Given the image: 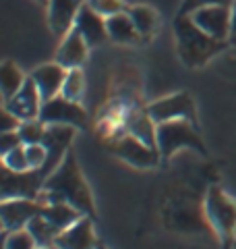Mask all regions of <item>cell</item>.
Returning <instances> with one entry per match:
<instances>
[{
	"label": "cell",
	"mask_w": 236,
	"mask_h": 249,
	"mask_svg": "<svg viewBox=\"0 0 236 249\" xmlns=\"http://www.w3.org/2000/svg\"><path fill=\"white\" fill-rule=\"evenodd\" d=\"M27 77L21 71V67L17 62H13L11 58L2 60V65H0V89H2V104L6 100H11L15 93H17L23 85H25Z\"/></svg>",
	"instance_id": "21"
},
{
	"label": "cell",
	"mask_w": 236,
	"mask_h": 249,
	"mask_svg": "<svg viewBox=\"0 0 236 249\" xmlns=\"http://www.w3.org/2000/svg\"><path fill=\"white\" fill-rule=\"evenodd\" d=\"M203 197L205 191H197L193 185H186L183 181H174L164 189L160 214L162 222L168 231L188 235V232H203L209 231V224L203 214ZM214 235V232H211Z\"/></svg>",
	"instance_id": "2"
},
{
	"label": "cell",
	"mask_w": 236,
	"mask_h": 249,
	"mask_svg": "<svg viewBox=\"0 0 236 249\" xmlns=\"http://www.w3.org/2000/svg\"><path fill=\"white\" fill-rule=\"evenodd\" d=\"M54 170L44 166L39 170H27V173H13V170L2 168V193L0 199H37L42 193V187Z\"/></svg>",
	"instance_id": "8"
},
{
	"label": "cell",
	"mask_w": 236,
	"mask_h": 249,
	"mask_svg": "<svg viewBox=\"0 0 236 249\" xmlns=\"http://www.w3.org/2000/svg\"><path fill=\"white\" fill-rule=\"evenodd\" d=\"M75 29L85 37L89 48H96V46L110 42L106 17H101L96 9H91L89 2H85L81 6V11H79L77 21H75Z\"/></svg>",
	"instance_id": "16"
},
{
	"label": "cell",
	"mask_w": 236,
	"mask_h": 249,
	"mask_svg": "<svg viewBox=\"0 0 236 249\" xmlns=\"http://www.w3.org/2000/svg\"><path fill=\"white\" fill-rule=\"evenodd\" d=\"M203 214L219 249H234L236 245V199L222 185L209 183L203 197Z\"/></svg>",
	"instance_id": "4"
},
{
	"label": "cell",
	"mask_w": 236,
	"mask_h": 249,
	"mask_svg": "<svg viewBox=\"0 0 236 249\" xmlns=\"http://www.w3.org/2000/svg\"><path fill=\"white\" fill-rule=\"evenodd\" d=\"M25 154H27V160H29V166L31 170H39L46 166L48 162V147L44 143H31L25 145Z\"/></svg>",
	"instance_id": "28"
},
{
	"label": "cell",
	"mask_w": 236,
	"mask_h": 249,
	"mask_svg": "<svg viewBox=\"0 0 236 249\" xmlns=\"http://www.w3.org/2000/svg\"><path fill=\"white\" fill-rule=\"evenodd\" d=\"M27 231L31 232V237L35 239L37 247H54V241H56V237L60 235V232L42 216V212L29 220Z\"/></svg>",
	"instance_id": "22"
},
{
	"label": "cell",
	"mask_w": 236,
	"mask_h": 249,
	"mask_svg": "<svg viewBox=\"0 0 236 249\" xmlns=\"http://www.w3.org/2000/svg\"><path fill=\"white\" fill-rule=\"evenodd\" d=\"M44 100L39 96L37 85L34 83L31 77H27L25 85L15 93L11 100H6L2 108L11 110L15 116H19L21 121H29V119H39V110H42Z\"/></svg>",
	"instance_id": "15"
},
{
	"label": "cell",
	"mask_w": 236,
	"mask_h": 249,
	"mask_svg": "<svg viewBox=\"0 0 236 249\" xmlns=\"http://www.w3.org/2000/svg\"><path fill=\"white\" fill-rule=\"evenodd\" d=\"M91 9H96L101 17H114L118 13H124L129 9L124 0H87Z\"/></svg>",
	"instance_id": "27"
},
{
	"label": "cell",
	"mask_w": 236,
	"mask_h": 249,
	"mask_svg": "<svg viewBox=\"0 0 236 249\" xmlns=\"http://www.w3.org/2000/svg\"><path fill=\"white\" fill-rule=\"evenodd\" d=\"M87 56H89V44L85 42V37L73 27L60 40L56 54H54V60L60 62L65 69H81L85 62H87Z\"/></svg>",
	"instance_id": "17"
},
{
	"label": "cell",
	"mask_w": 236,
	"mask_h": 249,
	"mask_svg": "<svg viewBox=\"0 0 236 249\" xmlns=\"http://www.w3.org/2000/svg\"><path fill=\"white\" fill-rule=\"evenodd\" d=\"M100 237L96 235V218L83 216L79 222L62 231L54 241L56 249H98Z\"/></svg>",
	"instance_id": "12"
},
{
	"label": "cell",
	"mask_w": 236,
	"mask_h": 249,
	"mask_svg": "<svg viewBox=\"0 0 236 249\" xmlns=\"http://www.w3.org/2000/svg\"><path fill=\"white\" fill-rule=\"evenodd\" d=\"M230 46H236V2L232 4V29H230Z\"/></svg>",
	"instance_id": "32"
},
{
	"label": "cell",
	"mask_w": 236,
	"mask_h": 249,
	"mask_svg": "<svg viewBox=\"0 0 236 249\" xmlns=\"http://www.w3.org/2000/svg\"><path fill=\"white\" fill-rule=\"evenodd\" d=\"M2 168L13 170V173H27V170H31L27 154H25V143L2 156Z\"/></svg>",
	"instance_id": "25"
},
{
	"label": "cell",
	"mask_w": 236,
	"mask_h": 249,
	"mask_svg": "<svg viewBox=\"0 0 236 249\" xmlns=\"http://www.w3.org/2000/svg\"><path fill=\"white\" fill-rule=\"evenodd\" d=\"M42 212V204L37 199H2L0 201V222H2V235L27 229L29 220Z\"/></svg>",
	"instance_id": "11"
},
{
	"label": "cell",
	"mask_w": 236,
	"mask_h": 249,
	"mask_svg": "<svg viewBox=\"0 0 236 249\" xmlns=\"http://www.w3.org/2000/svg\"><path fill=\"white\" fill-rule=\"evenodd\" d=\"M147 112L155 124L168 123V121H191L199 127L197 104L188 91H176L160 100H153V102L147 104Z\"/></svg>",
	"instance_id": "7"
},
{
	"label": "cell",
	"mask_w": 236,
	"mask_h": 249,
	"mask_svg": "<svg viewBox=\"0 0 236 249\" xmlns=\"http://www.w3.org/2000/svg\"><path fill=\"white\" fill-rule=\"evenodd\" d=\"M98 249H110V247H108V245L104 243V241H101V239H100V243H98Z\"/></svg>",
	"instance_id": "33"
},
{
	"label": "cell",
	"mask_w": 236,
	"mask_h": 249,
	"mask_svg": "<svg viewBox=\"0 0 236 249\" xmlns=\"http://www.w3.org/2000/svg\"><path fill=\"white\" fill-rule=\"evenodd\" d=\"M157 150L162 160H172V156L180 150H193L201 158H209V150L199 133V127L191 121H168L160 123L155 131Z\"/></svg>",
	"instance_id": "5"
},
{
	"label": "cell",
	"mask_w": 236,
	"mask_h": 249,
	"mask_svg": "<svg viewBox=\"0 0 236 249\" xmlns=\"http://www.w3.org/2000/svg\"><path fill=\"white\" fill-rule=\"evenodd\" d=\"M87 0H50L48 2V25L56 37H65L75 27L77 15Z\"/></svg>",
	"instance_id": "14"
},
{
	"label": "cell",
	"mask_w": 236,
	"mask_h": 249,
	"mask_svg": "<svg viewBox=\"0 0 236 249\" xmlns=\"http://www.w3.org/2000/svg\"><path fill=\"white\" fill-rule=\"evenodd\" d=\"M191 19L199 25L207 36L216 37L219 42L230 40V29H232V6L226 4H214V6H203L191 13ZM230 44V42H228Z\"/></svg>",
	"instance_id": "10"
},
{
	"label": "cell",
	"mask_w": 236,
	"mask_h": 249,
	"mask_svg": "<svg viewBox=\"0 0 236 249\" xmlns=\"http://www.w3.org/2000/svg\"><path fill=\"white\" fill-rule=\"evenodd\" d=\"M37 249H56V247H37Z\"/></svg>",
	"instance_id": "35"
},
{
	"label": "cell",
	"mask_w": 236,
	"mask_h": 249,
	"mask_svg": "<svg viewBox=\"0 0 236 249\" xmlns=\"http://www.w3.org/2000/svg\"><path fill=\"white\" fill-rule=\"evenodd\" d=\"M236 0H183L180 2V9L178 15H191L197 9H203V6H214V4H226V6H232Z\"/></svg>",
	"instance_id": "29"
},
{
	"label": "cell",
	"mask_w": 236,
	"mask_h": 249,
	"mask_svg": "<svg viewBox=\"0 0 236 249\" xmlns=\"http://www.w3.org/2000/svg\"><path fill=\"white\" fill-rule=\"evenodd\" d=\"M106 25H108V37L110 42L114 44H120V46H133V44H141L139 31L133 25V21L129 17V13H118L114 17H108L106 19Z\"/></svg>",
	"instance_id": "18"
},
{
	"label": "cell",
	"mask_w": 236,
	"mask_h": 249,
	"mask_svg": "<svg viewBox=\"0 0 236 249\" xmlns=\"http://www.w3.org/2000/svg\"><path fill=\"white\" fill-rule=\"evenodd\" d=\"M127 13H129L133 25H135V29L139 31V36L143 42H149L157 34V29H160V15H157V11L153 6L133 4L127 9Z\"/></svg>",
	"instance_id": "19"
},
{
	"label": "cell",
	"mask_w": 236,
	"mask_h": 249,
	"mask_svg": "<svg viewBox=\"0 0 236 249\" xmlns=\"http://www.w3.org/2000/svg\"><path fill=\"white\" fill-rule=\"evenodd\" d=\"M37 201L46 204H70L81 214L96 218V199H93L91 187L85 178L73 147L65 154L56 170L46 178Z\"/></svg>",
	"instance_id": "1"
},
{
	"label": "cell",
	"mask_w": 236,
	"mask_h": 249,
	"mask_svg": "<svg viewBox=\"0 0 236 249\" xmlns=\"http://www.w3.org/2000/svg\"><path fill=\"white\" fill-rule=\"evenodd\" d=\"M2 249H37L35 239L31 237V232L27 229H21V231H15L4 235V245Z\"/></svg>",
	"instance_id": "26"
},
{
	"label": "cell",
	"mask_w": 236,
	"mask_h": 249,
	"mask_svg": "<svg viewBox=\"0 0 236 249\" xmlns=\"http://www.w3.org/2000/svg\"><path fill=\"white\" fill-rule=\"evenodd\" d=\"M39 121L46 124H70L75 129L87 127V112L81 102H73L65 96H56L42 104L39 110Z\"/></svg>",
	"instance_id": "9"
},
{
	"label": "cell",
	"mask_w": 236,
	"mask_h": 249,
	"mask_svg": "<svg viewBox=\"0 0 236 249\" xmlns=\"http://www.w3.org/2000/svg\"><path fill=\"white\" fill-rule=\"evenodd\" d=\"M21 119L19 116H15L11 110H6V108H2V121H0V131L2 133H6V131H17L21 127Z\"/></svg>",
	"instance_id": "31"
},
{
	"label": "cell",
	"mask_w": 236,
	"mask_h": 249,
	"mask_svg": "<svg viewBox=\"0 0 236 249\" xmlns=\"http://www.w3.org/2000/svg\"><path fill=\"white\" fill-rule=\"evenodd\" d=\"M106 150L116 156L118 160H122L124 164H129L137 170H153L162 164V156L157 147L147 145L145 142H141L135 135H122L116 142H110L104 145Z\"/></svg>",
	"instance_id": "6"
},
{
	"label": "cell",
	"mask_w": 236,
	"mask_h": 249,
	"mask_svg": "<svg viewBox=\"0 0 236 249\" xmlns=\"http://www.w3.org/2000/svg\"><path fill=\"white\" fill-rule=\"evenodd\" d=\"M35 2H39V4H44V6H48V2H50V0H35Z\"/></svg>",
	"instance_id": "34"
},
{
	"label": "cell",
	"mask_w": 236,
	"mask_h": 249,
	"mask_svg": "<svg viewBox=\"0 0 236 249\" xmlns=\"http://www.w3.org/2000/svg\"><path fill=\"white\" fill-rule=\"evenodd\" d=\"M46 129H48V124L39 119H29V121H23L21 127L17 129L19 135L23 139V143L25 145H31V143H42L44 137H46Z\"/></svg>",
	"instance_id": "24"
},
{
	"label": "cell",
	"mask_w": 236,
	"mask_h": 249,
	"mask_svg": "<svg viewBox=\"0 0 236 249\" xmlns=\"http://www.w3.org/2000/svg\"><path fill=\"white\" fill-rule=\"evenodd\" d=\"M85 88H87V83H85V73H83V69H68L60 96L73 100V102H81L83 96H85Z\"/></svg>",
	"instance_id": "23"
},
{
	"label": "cell",
	"mask_w": 236,
	"mask_h": 249,
	"mask_svg": "<svg viewBox=\"0 0 236 249\" xmlns=\"http://www.w3.org/2000/svg\"><path fill=\"white\" fill-rule=\"evenodd\" d=\"M42 216L48 220L58 232L67 231L68 227H73L75 222H79L85 214H81L77 208L70 204H46L42 206Z\"/></svg>",
	"instance_id": "20"
},
{
	"label": "cell",
	"mask_w": 236,
	"mask_h": 249,
	"mask_svg": "<svg viewBox=\"0 0 236 249\" xmlns=\"http://www.w3.org/2000/svg\"><path fill=\"white\" fill-rule=\"evenodd\" d=\"M174 40L178 58L188 69L205 67L211 58H216L219 52H224L228 42H219L216 37L207 36L197 23L191 19V15H176L174 19Z\"/></svg>",
	"instance_id": "3"
},
{
	"label": "cell",
	"mask_w": 236,
	"mask_h": 249,
	"mask_svg": "<svg viewBox=\"0 0 236 249\" xmlns=\"http://www.w3.org/2000/svg\"><path fill=\"white\" fill-rule=\"evenodd\" d=\"M19 145H23L19 131H6V133L0 135V156L9 154L11 150H15V147H19Z\"/></svg>",
	"instance_id": "30"
},
{
	"label": "cell",
	"mask_w": 236,
	"mask_h": 249,
	"mask_svg": "<svg viewBox=\"0 0 236 249\" xmlns=\"http://www.w3.org/2000/svg\"><path fill=\"white\" fill-rule=\"evenodd\" d=\"M67 73H68V69H65L60 62L52 60V62H44V65L35 67L34 71L29 73V77L37 85L42 100L48 102V100L60 96L62 85H65V79H67Z\"/></svg>",
	"instance_id": "13"
}]
</instances>
